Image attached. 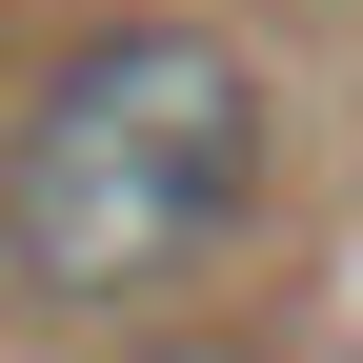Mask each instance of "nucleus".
<instances>
[{
	"label": "nucleus",
	"instance_id": "nucleus-1",
	"mask_svg": "<svg viewBox=\"0 0 363 363\" xmlns=\"http://www.w3.org/2000/svg\"><path fill=\"white\" fill-rule=\"evenodd\" d=\"M262 222V81L202 21H101L0 142V262L40 303H162Z\"/></svg>",
	"mask_w": 363,
	"mask_h": 363
}]
</instances>
